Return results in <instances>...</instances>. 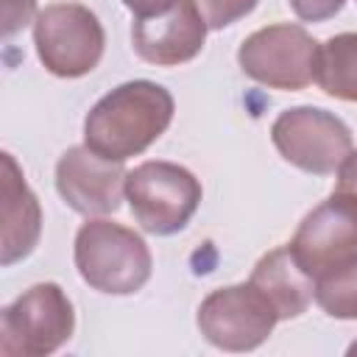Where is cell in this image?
Listing matches in <instances>:
<instances>
[{
	"label": "cell",
	"mask_w": 357,
	"mask_h": 357,
	"mask_svg": "<svg viewBox=\"0 0 357 357\" xmlns=\"http://www.w3.org/2000/svg\"><path fill=\"white\" fill-rule=\"evenodd\" d=\"M3 240H0V265L11 268L14 262L33 254L42 234V206L33 190L28 187L17 159L6 151L3 156Z\"/></svg>",
	"instance_id": "obj_12"
},
{
	"label": "cell",
	"mask_w": 357,
	"mask_h": 357,
	"mask_svg": "<svg viewBox=\"0 0 357 357\" xmlns=\"http://www.w3.org/2000/svg\"><path fill=\"white\" fill-rule=\"evenodd\" d=\"M318 50L321 45L307 28L293 22H276L243 39L237 50V64L251 81L268 89L298 92L315 81Z\"/></svg>",
	"instance_id": "obj_6"
},
{
	"label": "cell",
	"mask_w": 357,
	"mask_h": 357,
	"mask_svg": "<svg viewBox=\"0 0 357 357\" xmlns=\"http://www.w3.org/2000/svg\"><path fill=\"white\" fill-rule=\"evenodd\" d=\"M315 84L329 98L357 103V31L335 33L321 45Z\"/></svg>",
	"instance_id": "obj_14"
},
{
	"label": "cell",
	"mask_w": 357,
	"mask_h": 357,
	"mask_svg": "<svg viewBox=\"0 0 357 357\" xmlns=\"http://www.w3.org/2000/svg\"><path fill=\"white\" fill-rule=\"evenodd\" d=\"M176 100L156 81H126L106 92L84 120V145L95 153L126 162L145 153L173 123Z\"/></svg>",
	"instance_id": "obj_1"
},
{
	"label": "cell",
	"mask_w": 357,
	"mask_h": 357,
	"mask_svg": "<svg viewBox=\"0 0 357 357\" xmlns=\"http://www.w3.org/2000/svg\"><path fill=\"white\" fill-rule=\"evenodd\" d=\"M126 198L137 223L156 237L181 231L201 206V181L176 162L151 159L128 170Z\"/></svg>",
	"instance_id": "obj_3"
},
{
	"label": "cell",
	"mask_w": 357,
	"mask_h": 357,
	"mask_svg": "<svg viewBox=\"0 0 357 357\" xmlns=\"http://www.w3.org/2000/svg\"><path fill=\"white\" fill-rule=\"evenodd\" d=\"M271 139L284 162L312 176L337 173L354 148L349 126L321 106L284 109L271 126Z\"/></svg>",
	"instance_id": "obj_7"
},
{
	"label": "cell",
	"mask_w": 357,
	"mask_h": 357,
	"mask_svg": "<svg viewBox=\"0 0 357 357\" xmlns=\"http://www.w3.org/2000/svg\"><path fill=\"white\" fill-rule=\"evenodd\" d=\"M337 195H346L351 201H357V151L351 148V153L343 159V165L337 167V184H335Z\"/></svg>",
	"instance_id": "obj_19"
},
{
	"label": "cell",
	"mask_w": 357,
	"mask_h": 357,
	"mask_svg": "<svg viewBox=\"0 0 357 357\" xmlns=\"http://www.w3.org/2000/svg\"><path fill=\"white\" fill-rule=\"evenodd\" d=\"M192 3L201 11V17L206 20L209 31H223V28L234 25L237 20L248 17L259 0H192Z\"/></svg>",
	"instance_id": "obj_16"
},
{
	"label": "cell",
	"mask_w": 357,
	"mask_h": 357,
	"mask_svg": "<svg viewBox=\"0 0 357 357\" xmlns=\"http://www.w3.org/2000/svg\"><path fill=\"white\" fill-rule=\"evenodd\" d=\"M293 14L301 20V22H324V20H332L343 6L346 0H287Z\"/></svg>",
	"instance_id": "obj_18"
},
{
	"label": "cell",
	"mask_w": 357,
	"mask_h": 357,
	"mask_svg": "<svg viewBox=\"0 0 357 357\" xmlns=\"http://www.w3.org/2000/svg\"><path fill=\"white\" fill-rule=\"evenodd\" d=\"M73 259L81 279L106 296H131L142 290L153 271L148 243L134 229L106 218H89L78 229Z\"/></svg>",
	"instance_id": "obj_2"
},
{
	"label": "cell",
	"mask_w": 357,
	"mask_h": 357,
	"mask_svg": "<svg viewBox=\"0 0 357 357\" xmlns=\"http://www.w3.org/2000/svg\"><path fill=\"white\" fill-rule=\"evenodd\" d=\"M31 20H36V0H3V11H0L3 36H14Z\"/></svg>",
	"instance_id": "obj_17"
},
{
	"label": "cell",
	"mask_w": 357,
	"mask_h": 357,
	"mask_svg": "<svg viewBox=\"0 0 357 357\" xmlns=\"http://www.w3.org/2000/svg\"><path fill=\"white\" fill-rule=\"evenodd\" d=\"M176 0H123V6L128 11H134V17H145V14H156L165 11L167 6H173Z\"/></svg>",
	"instance_id": "obj_20"
},
{
	"label": "cell",
	"mask_w": 357,
	"mask_h": 357,
	"mask_svg": "<svg viewBox=\"0 0 357 357\" xmlns=\"http://www.w3.org/2000/svg\"><path fill=\"white\" fill-rule=\"evenodd\" d=\"M206 20L192 0H176L165 11L134 17L131 45L137 56L156 67H178L192 61L206 42Z\"/></svg>",
	"instance_id": "obj_11"
},
{
	"label": "cell",
	"mask_w": 357,
	"mask_h": 357,
	"mask_svg": "<svg viewBox=\"0 0 357 357\" xmlns=\"http://www.w3.org/2000/svg\"><path fill=\"white\" fill-rule=\"evenodd\" d=\"M318 307L337 321H357V259L337 265L315 279Z\"/></svg>",
	"instance_id": "obj_15"
},
{
	"label": "cell",
	"mask_w": 357,
	"mask_h": 357,
	"mask_svg": "<svg viewBox=\"0 0 357 357\" xmlns=\"http://www.w3.org/2000/svg\"><path fill=\"white\" fill-rule=\"evenodd\" d=\"M126 176L128 170L123 162H112L86 145H73L56 165V190L78 215L100 218L120 209Z\"/></svg>",
	"instance_id": "obj_10"
},
{
	"label": "cell",
	"mask_w": 357,
	"mask_h": 357,
	"mask_svg": "<svg viewBox=\"0 0 357 357\" xmlns=\"http://www.w3.org/2000/svg\"><path fill=\"white\" fill-rule=\"evenodd\" d=\"M195 324L215 349L251 351L271 337L279 315L251 282H243L212 290L201 301Z\"/></svg>",
	"instance_id": "obj_8"
},
{
	"label": "cell",
	"mask_w": 357,
	"mask_h": 357,
	"mask_svg": "<svg viewBox=\"0 0 357 357\" xmlns=\"http://www.w3.org/2000/svg\"><path fill=\"white\" fill-rule=\"evenodd\" d=\"M287 245L312 279L357 259V201L332 192L301 218Z\"/></svg>",
	"instance_id": "obj_9"
},
{
	"label": "cell",
	"mask_w": 357,
	"mask_h": 357,
	"mask_svg": "<svg viewBox=\"0 0 357 357\" xmlns=\"http://www.w3.org/2000/svg\"><path fill=\"white\" fill-rule=\"evenodd\" d=\"M346 354H349V357H354V354H357V340H354V343L346 349Z\"/></svg>",
	"instance_id": "obj_21"
},
{
	"label": "cell",
	"mask_w": 357,
	"mask_h": 357,
	"mask_svg": "<svg viewBox=\"0 0 357 357\" xmlns=\"http://www.w3.org/2000/svg\"><path fill=\"white\" fill-rule=\"evenodd\" d=\"M75 332V310L56 282L22 290L0 312V351L8 357H47Z\"/></svg>",
	"instance_id": "obj_4"
},
{
	"label": "cell",
	"mask_w": 357,
	"mask_h": 357,
	"mask_svg": "<svg viewBox=\"0 0 357 357\" xmlns=\"http://www.w3.org/2000/svg\"><path fill=\"white\" fill-rule=\"evenodd\" d=\"M248 282L271 301L279 321L298 318L301 312H307L310 301L315 298V279L296 262L290 245H279L262 254Z\"/></svg>",
	"instance_id": "obj_13"
},
{
	"label": "cell",
	"mask_w": 357,
	"mask_h": 357,
	"mask_svg": "<svg viewBox=\"0 0 357 357\" xmlns=\"http://www.w3.org/2000/svg\"><path fill=\"white\" fill-rule=\"evenodd\" d=\"M36 56L59 78L89 75L106 47V33L95 11L81 3H50L33 20Z\"/></svg>",
	"instance_id": "obj_5"
}]
</instances>
